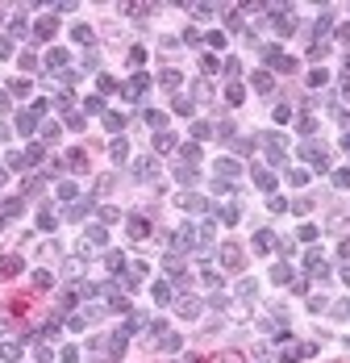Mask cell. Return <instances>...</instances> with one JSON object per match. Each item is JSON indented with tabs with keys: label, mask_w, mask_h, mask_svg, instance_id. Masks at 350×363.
I'll return each instance as SVG.
<instances>
[{
	"label": "cell",
	"mask_w": 350,
	"mask_h": 363,
	"mask_svg": "<svg viewBox=\"0 0 350 363\" xmlns=\"http://www.w3.org/2000/svg\"><path fill=\"white\" fill-rule=\"evenodd\" d=\"M221 267H229V271H238L242 267V250L229 242V247H221Z\"/></svg>",
	"instance_id": "obj_1"
},
{
	"label": "cell",
	"mask_w": 350,
	"mask_h": 363,
	"mask_svg": "<svg viewBox=\"0 0 350 363\" xmlns=\"http://www.w3.org/2000/svg\"><path fill=\"white\" fill-rule=\"evenodd\" d=\"M179 205H184V209H208V200L196 197V192H184V197H179Z\"/></svg>",
	"instance_id": "obj_2"
},
{
	"label": "cell",
	"mask_w": 350,
	"mask_h": 363,
	"mask_svg": "<svg viewBox=\"0 0 350 363\" xmlns=\"http://www.w3.org/2000/svg\"><path fill=\"white\" fill-rule=\"evenodd\" d=\"M134 176H138V180H150V176H155V159H138Z\"/></svg>",
	"instance_id": "obj_3"
},
{
	"label": "cell",
	"mask_w": 350,
	"mask_h": 363,
	"mask_svg": "<svg viewBox=\"0 0 350 363\" xmlns=\"http://www.w3.org/2000/svg\"><path fill=\"white\" fill-rule=\"evenodd\" d=\"M33 125H38V113H21L17 117V130H21V134H33Z\"/></svg>",
	"instance_id": "obj_4"
},
{
	"label": "cell",
	"mask_w": 350,
	"mask_h": 363,
	"mask_svg": "<svg viewBox=\"0 0 350 363\" xmlns=\"http://www.w3.org/2000/svg\"><path fill=\"white\" fill-rule=\"evenodd\" d=\"M67 167H71V171H83V167H88V155H83V150H71V155H67Z\"/></svg>",
	"instance_id": "obj_5"
},
{
	"label": "cell",
	"mask_w": 350,
	"mask_h": 363,
	"mask_svg": "<svg viewBox=\"0 0 350 363\" xmlns=\"http://www.w3.org/2000/svg\"><path fill=\"white\" fill-rule=\"evenodd\" d=\"M54 30H59V25H54V17H42V21H38V30H33V33H38V38H50Z\"/></svg>",
	"instance_id": "obj_6"
},
{
	"label": "cell",
	"mask_w": 350,
	"mask_h": 363,
	"mask_svg": "<svg viewBox=\"0 0 350 363\" xmlns=\"http://www.w3.org/2000/svg\"><path fill=\"white\" fill-rule=\"evenodd\" d=\"M129 238H146V217H129Z\"/></svg>",
	"instance_id": "obj_7"
},
{
	"label": "cell",
	"mask_w": 350,
	"mask_h": 363,
	"mask_svg": "<svg viewBox=\"0 0 350 363\" xmlns=\"http://www.w3.org/2000/svg\"><path fill=\"white\" fill-rule=\"evenodd\" d=\"M0 271H4V276H17V271H21V259H17V255H9V259H0Z\"/></svg>",
	"instance_id": "obj_8"
},
{
	"label": "cell",
	"mask_w": 350,
	"mask_h": 363,
	"mask_svg": "<svg viewBox=\"0 0 350 363\" xmlns=\"http://www.w3.org/2000/svg\"><path fill=\"white\" fill-rule=\"evenodd\" d=\"M46 63H50L54 71H63V67H67L71 59H67V50H50V59H46Z\"/></svg>",
	"instance_id": "obj_9"
},
{
	"label": "cell",
	"mask_w": 350,
	"mask_h": 363,
	"mask_svg": "<svg viewBox=\"0 0 350 363\" xmlns=\"http://www.w3.org/2000/svg\"><path fill=\"white\" fill-rule=\"evenodd\" d=\"M155 146H159V150H171V146H175V134H167V130H159V134H155Z\"/></svg>",
	"instance_id": "obj_10"
},
{
	"label": "cell",
	"mask_w": 350,
	"mask_h": 363,
	"mask_svg": "<svg viewBox=\"0 0 350 363\" xmlns=\"http://www.w3.org/2000/svg\"><path fill=\"white\" fill-rule=\"evenodd\" d=\"M255 88H258V92H271L275 83H271V75H267V71H255Z\"/></svg>",
	"instance_id": "obj_11"
},
{
	"label": "cell",
	"mask_w": 350,
	"mask_h": 363,
	"mask_svg": "<svg viewBox=\"0 0 350 363\" xmlns=\"http://www.w3.org/2000/svg\"><path fill=\"white\" fill-rule=\"evenodd\" d=\"M255 247L258 250H271V247H275V238H271L267 230H258V234H255Z\"/></svg>",
	"instance_id": "obj_12"
},
{
	"label": "cell",
	"mask_w": 350,
	"mask_h": 363,
	"mask_svg": "<svg viewBox=\"0 0 350 363\" xmlns=\"http://www.w3.org/2000/svg\"><path fill=\"white\" fill-rule=\"evenodd\" d=\"M255 184H258V188H271V184H275V176H271V171H263V167H258V171H255Z\"/></svg>",
	"instance_id": "obj_13"
},
{
	"label": "cell",
	"mask_w": 350,
	"mask_h": 363,
	"mask_svg": "<svg viewBox=\"0 0 350 363\" xmlns=\"http://www.w3.org/2000/svg\"><path fill=\"white\" fill-rule=\"evenodd\" d=\"M17 355H21V346H17V343H4V346H0V359H9V363H13Z\"/></svg>",
	"instance_id": "obj_14"
},
{
	"label": "cell",
	"mask_w": 350,
	"mask_h": 363,
	"mask_svg": "<svg viewBox=\"0 0 350 363\" xmlns=\"http://www.w3.org/2000/svg\"><path fill=\"white\" fill-rule=\"evenodd\" d=\"M179 313H184V317H196V313H200V301H179Z\"/></svg>",
	"instance_id": "obj_15"
},
{
	"label": "cell",
	"mask_w": 350,
	"mask_h": 363,
	"mask_svg": "<svg viewBox=\"0 0 350 363\" xmlns=\"http://www.w3.org/2000/svg\"><path fill=\"white\" fill-rule=\"evenodd\" d=\"M217 171H221V176H238V163H234V159H221V163H217Z\"/></svg>",
	"instance_id": "obj_16"
},
{
	"label": "cell",
	"mask_w": 350,
	"mask_h": 363,
	"mask_svg": "<svg viewBox=\"0 0 350 363\" xmlns=\"http://www.w3.org/2000/svg\"><path fill=\"white\" fill-rule=\"evenodd\" d=\"M159 346H163V351H179V334H163V343H159Z\"/></svg>",
	"instance_id": "obj_17"
},
{
	"label": "cell",
	"mask_w": 350,
	"mask_h": 363,
	"mask_svg": "<svg viewBox=\"0 0 350 363\" xmlns=\"http://www.w3.org/2000/svg\"><path fill=\"white\" fill-rule=\"evenodd\" d=\"M155 301H159V305L171 301V288H167V284H155Z\"/></svg>",
	"instance_id": "obj_18"
},
{
	"label": "cell",
	"mask_w": 350,
	"mask_h": 363,
	"mask_svg": "<svg viewBox=\"0 0 350 363\" xmlns=\"http://www.w3.org/2000/svg\"><path fill=\"white\" fill-rule=\"evenodd\" d=\"M38 226H42V230H54V213H50V209H42V217H38Z\"/></svg>",
	"instance_id": "obj_19"
},
{
	"label": "cell",
	"mask_w": 350,
	"mask_h": 363,
	"mask_svg": "<svg viewBox=\"0 0 350 363\" xmlns=\"http://www.w3.org/2000/svg\"><path fill=\"white\" fill-rule=\"evenodd\" d=\"M334 184H338V188H350V167H342L338 176H334Z\"/></svg>",
	"instance_id": "obj_20"
},
{
	"label": "cell",
	"mask_w": 350,
	"mask_h": 363,
	"mask_svg": "<svg viewBox=\"0 0 350 363\" xmlns=\"http://www.w3.org/2000/svg\"><path fill=\"white\" fill-rule=\"evenodd\" d=\"M33 288H50V271H38L33 276Z\"/></svg>",
	"instance_id": "obj_21"
},
{
	"label": "cell",
	"mask_w": 350,
	"mask_h": 363,
	"mask_svg": "<svg viewBox=\"0 0 350 363\" xmlns=\"http://www.w3.org/2000/svg\"><path fill=\"white\" fill-rule=\"evenodd\" d=\"M238 297H255V280H242V284H238Z\"/></svg>",
	"instance_id": "obj_22"
},
{
	"label": "cell",
	"mask_w": 350,
	"mask_h": 363,
	"mask_svg": "<svg viewBox=\"0 0 350 363\" xmlns=\"http://www.w3.org/2000/svg\"><path fill=\"white\" fill-rule=\"evenodd\" d=\"M225 100H229V104H238V100H242V88H238V83H229V92H225Z\"/></svg>",
	"instance_id": "obj_23"
},
{
	"label": "cell",
	"mask_w": 350,
	"mask_h": 363,
	"mask_svg": "<svg viewBox=\"0 0 350 363\" xmlns=\"http://www.w3.org/2000/svg\"><path fill=\"white\" fill-rule=\"evenodd\" d=\"M125 155H129V146H125L121 138H117V142H113V159H125Z\"/></svg>",
	"instance_id": "obj_24"
},
{
	"label": "cell",
	"mask_w": 350,
	"mask_h": 363,
	"mask_svg": "<svg viewBox=\"0 0 350 363\" xmlns=\"http://www.w3.org/2000/svg\"><path fill=\"white\" fill-rule=\"evenodd\" d=\"M213 363H242V355H234V351H225V355H217Z\"/></svg>",
	"instance_id": "obj_25"
},
{
	"label": "cell",
	"mask_w": 350,
	"mask_h": 363,
	"mask_svg": "<svg viewBox=\"0 0 350 363\" xmlns=\"http://www.w3.org/2000/svg\"><path fill=\"white\" fill-rule=\"evenodd\" d=\"M179 83V71H163V88H175Z\"/></svg>",
	"instance_id": "obj_26"
},
{
	"label": "cell",
	"mask_w": 350,
	"mask_h": 363,
	"mask_svg": "<svg viewBox=\"0 0 350 363\" xmlns=\"http://www.w3.org/2000/svg\"><path fill=\"white\" fill-rule=\"evenodd\" d=\"M4 109H9V96H4V92H0V113H4Z\"/></svg>",
	"instance_id": "obj_27"
},
{
	"label": "cell",
	"mask_w": 350,
	"mask_h": 363,
	"mask_svg": "<svg viewBox=\"0 0 350 363\" xmlns=\"http://www.w3.org/2000/svg\"><path fill=\"white\" fill-rule=\"evenodd\" d=\"M342 259H350V242H342Z\"/></svg>",
	"instance_id": "obj_28"
},
{
	"label": "cell",
	"mask_w": 350,
	"mask_h": 363,
	"mask_svg": "<svg viewBox=\"0 0 350 363\" xmlns=\"http://www.w3.org/2000/svg\"><path fill=\"white\" fill-rule=\"evenodd\" d=\"M342 42H350V25H342Z\"/></svg>",
	"instance_id": "obj_29"
},
{
	"label": "cell",
	"mask_w": 350,
	"mask_h": 363,
	"mask_svg": "<svg viewBox=\"0 0 350 363\" xmlns=\"http://www.w3.org/2000/svg\"><path fill=\"white\" fill-rule=\"evenodd\" d=\"M0 226H4V217H0Z\"/></svg>",
	"instance_id": "obj_30"
}]
</instances>
